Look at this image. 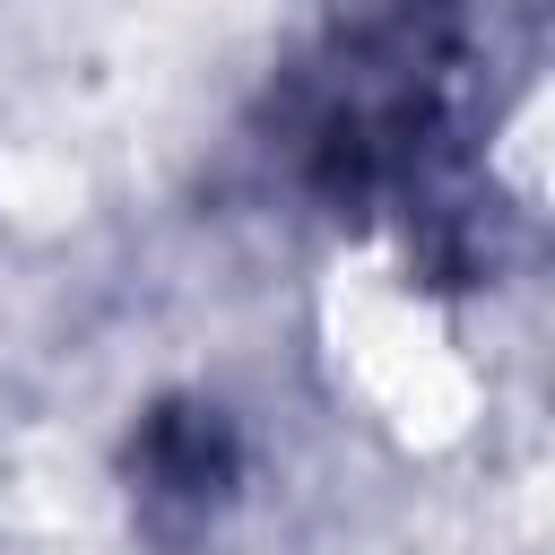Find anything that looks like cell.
<instances>
[{"instance_id": "cell-1", "label": "cell", "mask_w": 555, "mask_h": 555, "mask_svg": "<svg viewBox=\"0 0 555 555\" xmlns=\"http://www.w3.org/2000/svg\"><path fill=\"white\" fill-rule=\"evenodd\" d=\"M121 477H130L139 529L165 546H191L243 486V434L217 399H156L121 442Z\"/></svg>"}]
</instances>
